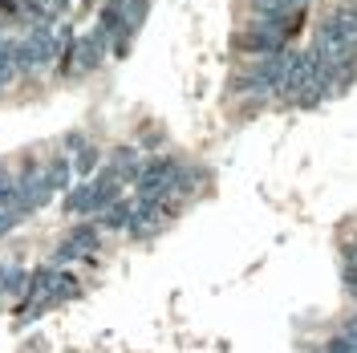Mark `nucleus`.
I'll return each mask as SVG.
<instances>
[{"label": "nucleus", "mask_w": 357, "mask_h": 353, "mask_svg": "<svg viewBox=\"0 0 357 353\" xmlns=\"http://www.w3.org/2000/svg\"><path fill=\"white\" fill-rule=\"evenodd\" d=\"M93 163H98V151H82V155H77V171L89 175V171H93Z\"/></svg>", "instance_id": "f257e3e1"}]
</instances>
